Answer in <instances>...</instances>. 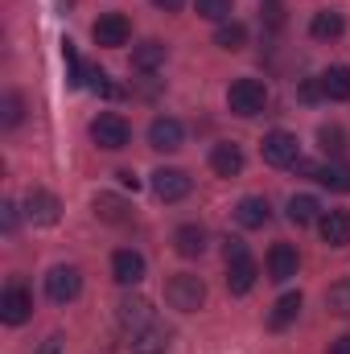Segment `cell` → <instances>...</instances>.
<instances>
[{"instance_id": "6da1fadb", "label": "cell", "mask_w": 350, "mask_h": 354, "mask_svg": "<svg viewBox=\"0 0 350 354\" xmlns=\"http://www.w3.org/2000/svg\"><path fill=\"white\" fill-rule=\"evenodd\" d=\"M165 301H169V309H177V313H198L202 301H206V284H202V276H194V272H177L174 280L165 284Z\"/></svg>"}, {"instance_id": "7a4b0ae2", "label": "cell", "mask_w": 350, "mask_h": 354, "mask_svg": "<svg viewBox=\"0 0 350 354\" xmlns=\"http://www.w3.org/2000/svg\"><path fill=\"white\" fill-rule=\"evenodd\" d=\"M227 107L235 115L252 120V115H260L264 107H268V87H264L260 79H235L231 91H227Z\"/></svg>"}, {"instance_id": "3957f363", "label": "cell", "mask_w": 350, "mask_h": 354, "mask_svg": "<svg viewBox=\"0 0 350 354\" xmlns=\"http://www.w3.org/2000/svg\"><path fill=\"white\" fill-rule=\"evenodd\" d=\"M91 140H95L99 149H107V153H120V149H128L132 128H128V120H124V115L103 111V115H95V120H91Z\"/></svg>"}, {"instance_id": "277c9868", "label": "cell", "mask_w": 350, "mask_h": 354, "mask_svg": "<svg viewBox=\"0 0 350 354\" xmlns=\"http://www.w3.org/2000/svg\"><path fill=\"white\" fill-rule=\"evenodd\" d=\"M260 157L268 161V165L284 169V165H297V161H301V145H297V136H293V132L276 128V132H268V136H264Z\"/></svg>"}, {"instance_id": "5b68a950", "label": "cell", "mask_w": 350, "mask_h": 354, "mask_svg": "<svg viewBox=\"0 0 350 354\" xmlns=\"http://www.w3.org/2000/svg\"><path fill=\"white\" fill-rule=\"evenodd\" d=\"M79 292H83V272H79V268H71V264L50 268V276H46V297H50L54 305H71Z\"/></svg>"}, {"instance_id": "8992f818", "label": "cell", "mask_w": 350, "mask_h": 354, "mask_svg": "<svg viewBox=\"0 0 350 354\" xmlns=\"http://www.w3.org/2000/svg\"><path fill=\"white\" fill-rule=\"evenodd\" d=\"M91 37H95V46H103V50H120V46H128L132 25H128L124 12H107V17H99V21L91 25Z\"/></svg>"}, {"instance_id": "52a82bcc", "label": "cell", "mask_w": 350, "mask_h": 354, "mask_svg": "<svg viewBox=\"0 0 350 354\" xmlns=\"http://www.w3.org/2000/svg\"><path fill=\"white\" fill-rule=\"evenodd\" d=\"M29 313H33L29 288H25V284H8V288L0 292V322H4V326H21V322H29Z\"/></svg>"}, {"instance_id": "ba28073f", "label": "cell", "mask_w": 350, "mask_h": 354, "mask_svg": "<svg viewBox=\"0 0 350 354\" xmlns=\"http://www.w3.org/2000/svg\"><path fill=\"white\" fill-rule=\"evenodd\" d=\"M25 214H29L33 227H54L58 214H62V206H58V198L50 189H29L25 194Z\"/></svg>"}, {"instance_id": "9c48e42d", "label": "cell", "mask_w": 350, "mask_h": 354, "mask_svg": "<svg viewBox=\"0 0 350 354\" xmlns=\"http://www.w3.org/2000/svg\"><path fill=\"white\" fill-rule=\"evenodd\" d=\"M116 317H120V326H124L128 334H136V330H145V326L157 322V317H153V301H145V297H124V301L116 305Z\"/></svg>"}, {"instance_id": "30bf717a", "label": "cell", "mask_w": 350, "mask_h": 354, "mask_svg": "<svg viewBox=\"0 0 350 354\" xmlns=\"http://www.w3.org/2000/svg\"><path fill=\"white\" fill-rule=\"evenodd\" d=\"M190 189H194V181H190L185 169H157V174H153V194H157L161 202H181Z\"/></svg>"}, {"instance_id": "8fae6325", "label": "cell", "mask_w": 350, "mask_h": 354, "mask_svg": "<svg viewBox=\"0 0 350 354\" xmlns=\"http://www.w3.org/2000/svg\"><path fill=\"white\" fill-rule=\"evenodd\" d=\"M181 140H185V128L177 124L174 115H157L149 124V145L157 153H174V149H181Z\"/></svg>"}, {"instance_id": "7c38bea8", "label": "cell", "mask_w": 350, "mask_h": 354, "mask_svg": "<svg viewBox=\"0 0 350 354\" xmlns=\"http://www.w3.org/2000/svg\"><path fill=\"white\" fill-rule=\"evenodd\" d=\"M297 268H301V260H297V248H293V243H276V248L268 252V280L284 284V280L297 276Z\"/></svg>"}, {"instance_id": "4fadbf2b", "label": "cell", "mask_w": 350, "mask_h": 354, "mask_svg": "<svg viewBox=\"0 0 350 354\" xmlns=\"http://www.w3.org/2000/svg\"><path fill=\"white\" fill-rule=\"evenodd\" d=\"M111 276H116V284H140L145 280V256L132 252V248L116 252L111 256Z\"/></svg>"}, {"instance_id": "5bb4252c", "label": "cell", "mask_w": 350, "mask_h": 354, "mask_svg": "<svg viewBox=\"0 0 350 354\" xmlns=\"http://www.w3.org/2000/svg\"><path fill=\"white\" fill-rule=\"evenodd\" d=\"M317 231L330 248H347L350 243V210H326L317 218Z\"/></svg>"}, {"instance_id": "9a60e30c", "label": "cell", "mask_w": 350, "mask_h": 354, "mask_svg": "<svg viewBox=\"0 0 350 354\" xmlns=\"http://www.w3.org/2000/svg\"><path fill=\"white\" fill-rule=\"evenodd\" d=\"M210 169H214L219 177H239L243 174V149L231 145V140L214 145V149H210Z\"/></svg>"}, {"instance_id": "2e32d148", "label": "cell", "mask_w": 350, "mask_h": 354, "mask_svg": "<svg viewBox=\"0 0 350 354\" xmlns=\"http://www.w3.org/2000/svg\"><path fill=\"white\" fill-rule=\"evenodd\" d=\"M165 346H169V330H165L161 322H153V326L136 330V334H132V342H128V351H132V354H165Z\"/></svg>"}, {"instance_id": "e0dca14e", "label": "cell", "mask_w": 350, "mask_h": 354, "mask_svg": "<svg viewBox=\"0 0 350 354\" xmlns=\"http://www.w3.org/2000/svg\"><path fill=\"white\" fill-rule=\"evenodd\" d=\"M174 248H177V256H185V260L202 256V252H206V231H202L198 223H181L174 231Z\"/></svg>"}, {"instance_id": "ac0fdd59", "label": "cell", "mask_w": 350, "mask_h": 354, "mask_svg": "<svg viewBox=\"0 0 350 354\" xmlns=\"http://www.w3.org/2000/svg\"><path fill=\"white\" fill-rule=\"evenodd\" d=\"M309 33H313L317 41H334V37L347 33V21H342V12H334V8H322V12H313Z\"/></svg>"}, {"instance_id": "d6986e66", "label": "cell", "mask_w": 350, "mask_h": 354, "mask_svg": "<svg viewBox=\"0 0 350 354\" xmlns=\"http://www.w3.org/2000/svg\"><path fill=\"white\" fill-rule=\"evenodd\" d=\"M132 66H136L140 75H153V71H161V66H165V46H161L157 37L140 41V46L132 50Z\"/></svg>"}, {"instance_id": "ffe728a7", "label": "cell", "mask_w": 350, "mask_h": 354, "mask_svg": "<svg viewBox=\"0 0 350 354\" xmlns=\"http://www.w3.org/2000/svg\"><path fill=\"white\" fill-rule=\"evenodd\" d=\"M322 218V202L313 198V194H293L288 198V223L293 227H309V223H317Z\"/></svg>"}, {"instance_id": "44dd1931", "label": "cell", "mask_w": 350, "mask_h": 354, "mask_svg": "<svg viewBox=\"0 0 350 354\" xmlns=\"http://www.w3.org/2000/svg\"><path fill=\"white\" fill-rule=\"evenodd\" d=\"M235 218H239V227H248V231H256V227H264L268 218H272V206H268V198H243L239 206H235Z\"/></svg>"}, {"instance_id": "7402d4cb", "label": "cell", "mask_w": 350, "mask_h": 354, "mask_svg": "<svg viewBox=\"0 0 350 354\" xmlns=\"http://www.w3.org/2000/svg\"><path fill=\"white\" fill-rule=\"evenodd\" d=\"M317 79H322V95L326 99H334V103H347L350 99V66H330Z\"/></svg>"}, {"instance_id": "603a6c76", "label": "cell", "mask_w": 350, "mask_h": 354, "mask_svg": "<svg viewBox=\"0 0 350 354\" xmlns=\"http://www.w3.org/2000/svg\"><path fill=\"white\" fill-rule=\"evenodd\" d=\"M256 276H260V268H256L252 256H248V260H239V264H227V288H231L235 297H243V292H252Z\"/></svg>"}, {"instance_id": "cb8c5ba5", "label": "cell", "mask_w": 350, "mask_h": 354, "mask_svg": "<svg viewBox=\"0 0 350 354\" xmlns=\"http://www.w3.org/2000/svg\"><path fill=\"white\" fill-rule=\"evenodd\" d=\"M297 313H301V292H284V297L272 305L268 326H272V330H284V326H293V322H297Z\"/></svg>"}, {"instance_id": "d4e9b609", "label": "cell", "mask_w": 350, "mask_h": 354, "mask_svg": "<svg viewBox=\"0 0 350 354\" xmlns=\"http://www.w3.org/2000/svg\"><path fill=\"white\" fill-rule=\"evenodd\" d=\"M313 181H322V185H326V189H334V194H350V165H342V161L317 165Z\"/></svg>"}, {"instance_id": "484cf974", "label": "cell", "mask_w": 350, "mask_h": 354, "mask_svg": "<svg viewBox=\"0 0 350 354\" xmlns=\"http://www.w3.org/2000/svg\"><path fill=\"white\" fill-rule=\"evenodd\" d=\"M95 214H99L103 223H128V202L116 198V194H99V198H95Z\"/></svg>"}, {"instance_id": "4316f807", "label": "cell", "mask_w": 350, "mask_h": 354, "mask_svg": "<svg viewBox=\"0 0 350 354\" xmlns=\"http://www.w3.org/2000/svg\"><path fill=\"white\" fill-rule=\"evenodd\" d=\"M214 46H219V50H243V46H248V29H243L239 21H223L219 33H214Z\"/></svg>"}, {"instance_id": "83f0119b", "label": "cell", "mask_w": 350, "mask_h": 354, "mask_svg": "<svg viewBox=\"0 0 350 354\" xmlns=\"http://www.w3.org/2000/svg\"><path fill=\"white\" fill-rule=\"evenodd\" d=\"M326 309L338 313V317H350V280L330 284V292H326Z\"/></svg>"}, {"instance_id": "f1b7e54d", "label": "cell", "mask_w": 350, "mask_h": 354, "mask_svg": "<svg viewBox=\"0 0 350 354\" xmlns=\"http://www.w3.org/2000/svg\"><path fill=\"white\" fill-rule=\"evenodd\" d=\"M21 115H25V99H21L17 91H8V95L0 99V124H4V128H17Z\"/></svg>"}, {"instance_id": "f546056e", "label": "cell", "mask_w": 350, "mask_h": 354, "mask_svg": "<svg viewBox=\"0 0 350 354\" xmlns=\"http://www.w3.org/2000/svg\"><path fill=\"white\" fill-rule=\"evenodd\" d=\"M194 8H198V17H206V21H231V0H194Z\"/></svg>"}, {"instance_id": "4dcf8cb0", "label": "cell", "mask_w": 350, "mask_h": 354, "mask_svg": "<svg viewBox=\"0 0 350 354\" xmlns=\"http://www.w3.org/2000/svg\"><path fill=\"white\" fill-rule=\"evenodd\" d=\"M317 140H322V149H326L330 157H342V153H347V132H342V128H322Z\"/></svg>"}, {"instance_id": "1f68e13d", "label": "cell", "mask_w": 350, "mask_h": 354, "mask_svg": "<svg viewBox=\"0 0 350 354\" xmlns=\"http://www.w3.org/2000/svg\"><path fill=\"white\" fill-rule=\"evenodd\" d=\"M260 21L268 25V29H280V25H284V4H280V0H264Z\"/></svg>"}, {"instance_id": "d6a6232c", "label": "cell", "mask_w": 350, "mask_h": 354, "mask_svg": "<svg viewBox=\"0 0 350 354\" xmlns=\"http://www.w3.org/2000/svg\"><path fill=\"white\" fill-rule=\"evenodd\" d=\"M223 256H227V264H239V260H248V243L243 239H227Z\"/></svg>"}, {"instance_id": "836d02e7", "label": "cell", "mask_w": 350, "mask_h": 354, "mask_svg": "<svg viewBox=\"0 0 350 354\" xmlns=\"http://www.w3.org/2000/svg\"><path fill=\"white\" fill-rule=\"evenodd\" d=\"M301 99H305V103L326 99V95H322V79H305V83H301Z\"/></svg>"}, {"instance_id": "e575fe53", "label": "cell", "mask_w": 350, "mask_h": 354, "mask_svg": "<svg viewBox=\"0 0 350 354\" xmlns=\"http://www.w3.org/2000/svg\"><path fill=\"white\" fill-rule=\"evenodd\" d=\"M0 223H4V231H8V235L17 231V206H12V202H4V206H0Z\"/></svg>"}, {"instance_id": "d590c367", "label": "cell", "mask_w": 350, "mask_h": 354, "mask_svg": "<svg viewBox=\"0 0 350 354\" xmlns=\"http://www.w3.org/2000/svg\"><path fill=\"white\" fill-rule=\"evenodd\" d=\"M330 354H350V334L334 338V342H330Z\"/></svg>"}, {"instance_id": "8d00e7d4", "label": "cell", "mask_w": 350, "mask_h": 354, "mask_svg": "<svg viewBox=\"0 0 350 354\" xmlns=\"http://www.w3.org/2000/svg\"><path fill=\"white\" fill-rule=\"evenodd\" d=\"M120 185H128V189H140V181H136V174H132V169H120Z\"/></svg>"}, {"instance_id": "74e56055", "label": "cell", "mask_w": 350, "mask_h": 354, "mask_svg": "<svg viewBox=\"0 0 350 354\" xmlns=\"http://www.w3.org/2000/svg\"><path fill=\"white\" fill-rule=\"evenodd\" d=\"M42 354H62V338H58V334H54V338H46Z\"/></svg>"}, {"instance_id": "f35d334b", "label": "cell", "mask_w": 350, "mask_h": 354, "mask_svg": "<svg viewBox=\"0 0 350 354\" xmlns=\"http://www.w3.org/2000/svg\"><path fill=\"white\" fill-rule=\"evenodd\" d=\"M153 4H157V8H161V12H177V8H181V4H185V0H153Z\"/></svg>"}]
</instances>
